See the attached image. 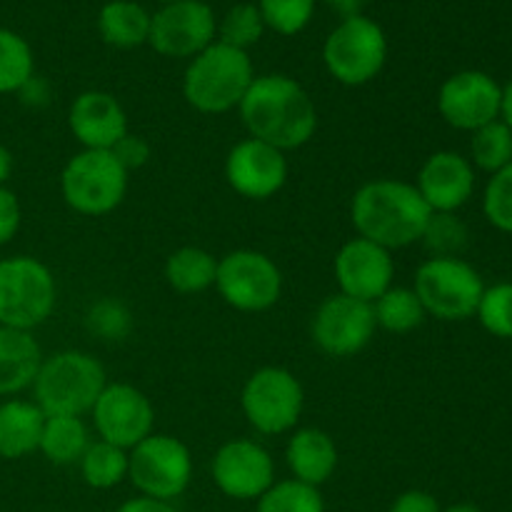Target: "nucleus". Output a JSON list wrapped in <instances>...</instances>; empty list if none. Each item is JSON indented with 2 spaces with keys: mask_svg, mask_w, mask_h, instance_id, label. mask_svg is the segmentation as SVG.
I'll return each mask as SVG.
<instances>
[{
  "mask_svg": "<svg viewBox=\"0 0 512 512\" xmlns=\"http://www.w3.org/2000/svg\"><path fill=\"white\" fill-rule=\"evenodd\" d=\"M250 138H258L273 148L298 150L315 138L318 108L308 90L283 73L255 75L238 105Z\"/></svg>",
  "mask_w": 512,
  "mask_h": 512,
  "instance_id": "obj_1",
  "label": "nucleus"
},
{
  "mask_svg": "<svg viewBox=\"0 0 512 512\" xmlns=\"http://www.w3.org/2000/svg\"><path fill=\"white\" fill-rule=\"evenodd\" d=\"M433 210L413 183L375 178L360 185L350 200V220L360 238L388 248L390 253L420 243Z\"/></svg>",
  "mask_w": 512,
  "mask_h": 512,
  "instance_id": "obj_2",
  "label": "nucleus"
},
{
  "mask_svg": "<svg viewBox=\"0 0 512 512\" xmlns=\"http://www.w3.org/2000/svg\"><path fill=\"white\" fill-rule=\"evenodd\" d=\"M253 80L250 55L215 40L203 53L190 58L183 75V95L198 113L223 115L238 110Z\"/></svg>",
  "mask_w": 512,
  "mask_h": 512,
  "instance_id": "obj_3",
  "label": "nucleus"
},
{
  "mask_svg": "<svg viewBox=\"0 0 512 512\" xmlns=\"http://www.w3.org/2000/svg\"><path fill=\"white\" fill-rule=\"evenodd\" d=\"M108 385L105 368L83 350H60L43 358L33 380V403L45 415H78L90 413Z\"/></svg>",
  "mask_w": 512,
  "mask_h": 512,
  "instance_id": "obj_4",
  "label": "nucleus"
},
{
  "mask_svg": "<svg viewBox=\"0 0 512 512\" xmlns=\"http://www.w3.org/2000/svg\"><path fill=\"white\" fill-rule=\"evenodd\" d=\"M388 35L368 15H345L323 43V63L330 78L348 88L368 85L383 73Z\"/></svg>",
  "mask_w": 512,
  "mask_h": 512,
  "instance_id": "obj_5",
  "label": "nucleus"
},
{
  "mask_svg": "<svg viewBox=\"0 0 512 512\" xmlns=\"http://www.w3.org/2000/svg\"><path fill=\"white\" fill-rule=\"evenodd\" d=\"M58 303L55 275L33 255L0 260V325L30 330L43 325Z\"/></svg>",
  "mask_w": 512,
  "mask_h": 512,
  "instance_id": "obj_6",
  "label": "nucleus"
},
{
  "mask_svg": "<svg viewBox=\"0 0 512 512\" xmlns=\"http://www.w3.org/2000/svg\"><path fill=\"white\" fill-rule=\"evenodd\" d=\"M128 175L110 150H80L60 173V193L78 215L103 218L128 195Z\"/></svg>",
  "mask_w": 512,
  "mask_h": 512,
  "instance_id": "obj_7",
  "label": "nucleus"
},
{
  "mask_svg": "<svg viewBox=\"0 0 512 512\" xmlns=\"http://www.w3.org/2000/svg\"><path fill=\"white\" fill-rule=\"evenodd\" d=\"M413 290L425 313L445 323H458L473 318L485 283L463 258H428L415 273Z\"/></svg>",
  "mask_w": 512,
  "mask_h": 512,
  "instance_id": "obj_8",
  "label": "nucleus"
},
{
  "mask_svg": "<svg viewBox=\"0 0 512 512\" xmlns=\"http://www.w3.org/2000/svg\"><path fill=\"white\" fill-rule=\"evenodd\" d=\"M240 408L255 433H293L305 408V390L288 368L265 365L245 380Z\"/></svg>",
  "mask_w": 512,
  "mask_h": 512,
  "instance_id": "obj_9",
  "label": "nucleus"
},
{
  "mask_svg": "<svg viewBox=\"0 0 512 512\" xmlns=\"http://www.w3.org/2000/svg\"><path fill=\"white\" fill-rule=\"evenodd\" d=\"M128 478L140 495L155 500L180 498L193 480V455L180 438L153 433L128 450Z\"/></svg>",
  "mask_w": 512,
  "mask_h": 512,
  "instance_id": "obj_10",
  "label": "nucleus"
},
{
  "mask_svg": "<svg viewBox=\"0 0 512 512\" xmlns=\"http://www.w3.org/2000/svg\"><path fill=\"white\" fill-rule=\"evenodd\" d=\"M213 288L240 313H265L283 295V273L270 255L240 248L218 260Z\"/></svg>",
  "mask_w": 512,
  "mask_h": 512,
  "instance_id": "obj_11",
  "label": "nucleus"
},
{
  "mask_svg": "<svg viewBox=\"0 0 512 512\" xmlns=\"http://www.w3.org/2000/svg\"><path fill=\"white\" fill-rule=\"evenodd\" d=\"M218 40V20L203 0L160 5L150 15L148 45L163 58H195Z\"/></svg>",
  "mask_w": 512,
  "mask_h": 512,
  "instance_id": "obj_12",
  "label": "nucleus"
},
{
  "mask_svg": "<svg viewBox=\"0 0 512 512\" xmlns=\"http://www.w3.org/2000/svg\"><path fill=\"white\" fill-rule=\"evenodd\" d=\"M375 330L378 325H375L373 305L343 293L325 298L310 320V338L315 348L330 358H353L363 353Z\"/></svg>",
  "mask_w": 512,
  "mask_h": 512,
  "instance_id": "obj_13",
  "label": "nucleus"
},
{
  "mask_svg": "<svg viewBox=\"0 0 512 512\" xmlns=\"http://www.w3.org/2000/svg\"><path fill=\"white\" fill-rule=\"evenodd\" d=\"M90 415L98 438L123 450H133L155 433L153 403L143 390L128 383L105 385Z\"/></svg>",
  "mask_w": 512,
  "mask_h": 512,
  "instance_id": "obj_14",
  "label": "nucleus"
},
{
  "mask_svg": "<svg viewBox=\"0 0 512 512\" xmlns=\"http://www.w3.org/2000/svg\"><path fill=\"white\" fill-rule=\"evenodd\" d=\"M500 108L503 85L483 70H460L438 90V113L445 123L468 133L500 120Z\"/></svg>",
  "mask_w": 512,
  "mask_h": 512,
  "instance_id": "obj_15",
  "label": "nucleus"
},
{
  "mask_svg": "<svg viewBox=\"0 0 512 512\" xmlns=\"http://www.w3.org/2000/svg\"><path fill=\"white\" fill-rule=\"evenodd\" d=\"M213 483L233 500H258L275 483V463L268 448L255 440H228L215 453Z\"/></svg>",
  "mask_w": 512,
  "mask_h": 512,
  "instance_id": "obj_16",
  "label": "nucleus"
},
{
  "mask_svg": "<svg viewBox=\"0 0 512 512\" xmlns=\"http://www.w3.org/2000/svg\"><path fill=\"white\" fill-rule=\"evenodd\" d=\"M225 180L240 198L270 200L288 180V158L283 150L248 135L230 148L225 158Z\"/></svg>",
  "mask_w": 512,
  "mask_h": 512,
  "instance_id": "obj_17",
  "label": "nucleus"
},
{
  "mask_svg": "<svg viewBox=\"0 0 512 512\" xmlns=\"http://www.w3.org/2000/svg\"><path fill=\"white\" fill-rule=\"evenodd\" d=\"M333 273L340 293L373 305L388 288H393L395 260L388 248L353 238L340 245L333 260Z\"/></svg>",
  "mask_w": 512,
  "mask_h": 512,
  "instance_id": "obj_18",
  "label": "nucleus"
},
{
  "mask_svg": "<svg viewBox=\"0 0 512 512\" xmlns=\"http://www.w3.org/2000/svg\"><path fill=\"white\" fill-rule=\"evenodd\" d=\"M413 185L433 213H458L475 193V168L463 153L438 150L425 158Z\"/></svg>",
  "mask_w": 512,
  "mask_h": 512,
  "instance_id": "obj_19",
  "label": "nucleus"
},
{
  "mask_svg": "<svg viewBox=\"0 0 512 512\" xmlns=\"http://www.w3.org/2000/svg\"><path fill=\"white\" fill-rule=\"evenodd\" d=\"M68 128L83 150H113L130 133L128 113L105 90H85L70 103Z\"/></svg>",
  "mask_w": 512,
  "mask_h": 512,
  "instance_id": "obj_20",
  "label": "nucleus"
},
{
  "mask_svg": "<svg viewBox=\"0 0 512 512\" xmlns=\"http://www.w3.org/2000/svg\"><path fill=\"white\" fill-rule=\"evenodd\" d=\"M285 463L293 480L320 488L338 470V445L320 428L293 430L285 445Z\"/></svg>",
  "mask_w": 512,
  "mask_h": 512,
  "instance_id": "obj_21",
  "label": "nucleus"
},
{
  "mask_svg": "<svg viewBox=\"0 0 512 512\" xmlns=\"http://www.w3.org/2000/svg\"><path fill=\"white\" fill-rule=\"evenodd\" d=\"M43 363V350L30 330L0 325V398H10L33 388Z\"/></svg>",
  "mask_w": 512,
  "mask_h": 512,
  "instance_id": "obj_22",
  "label": "nucleus"
},
{
  "mask_svg": "<svg viewBox=\"0 0 512 512\" xmlns=\"http://www.w3.org/2000/svg\"><path fill=\"white\" fill-rule=\"evenodd\" d=\"M45 413L33 400H5L0 403V458L20 460L40 448Z\"/></svg>",
  "mask_w": 512,
  "mask_h": 512,
  "instance_id": "obj_23",
  "label": "nucleus"
},
{
  "mask_svg": "<svg viewBox=\"0 0 512 512\" xmlns=\"http://www.w3.org/2000/svg\"><path fill=\"white\" fill-rule=\"evenodd\" d=\"M98 33L113 48H140L150 38V13L135 0H110L98 13Z\"/></svg>",
  "mask_w": 512,
  "mask_h": 512,
  "instance_id": "obj_24",
  "label": "nucleus"
},
{
  "mask_svg": "<svg viewBox=\"0 0 512 512\" xmlns=\"http://www.w3.org/2000/svg\"><path fill=\"white\" fill-rule=\"evenodd\" d=\"M90 430L78 415H45L43 435H40L38 453L45 455L53 465H75L80 463L88 450Z\"/></svg>",
  "mask_w": 512,
  "mask_h": 512,
  "instance_id": "obj_25",
  "label": "nucleus"
},
{
  "mask_svg": "<svg viewBox=\"0 0 512 512\" xmlns=\"http://www.w3.org/2000/svg\"><path fill=\"white\" fill-rule=\"evenodd\" d=\"M215 273H218V258L198 245L173 250L165 260V280L180 295H198L213 288Z\"/></svg>",
  "mask_w": 512,
  "mask_h": 512,
  "instance_id": "obj_26",
  "label": "nucleus"
},
{
  "mask_svg": "<svg viewBox=\"0 0 512 512\" xmlns=\"http://www.w3.org/2000/svg\"><path fill=\"white\" fill-rule=\"evenodd\" d=\"M375 325L388 333L405 335L418 330L425 323L428 313H425L423 303L415 295L413 288H403V285H393L385 290L378 300L373 303Z\"/></svg>",
  "mask_w": 512,
  "mask_h": 512,
  "instance_id": "obj_27",
  "label": "nucleus"
},
{
  "mask_svg": "<svg viewBox=\"0 0 512 512\" xmlns=\"http://www.w3.org/2000/svg\"><path fill=\"white\" fill-rule=\"evenodd\" d=\"M78 465L85 485L95 490H110L128 478L130 458L128 450L98 438L88 445Z\"/></svg>",
  "mask_w": 512,
  "mask_h": 512,
  "instance_id": "obj_28",
  "label": "nucleus"
},
{
  "mask_svg": "<svg viewBox=\"0 0 512 512\" xmlns=\"http://www.w3.org/2000/svg\"><path fill=\"white\" fill-rule=\"evenodd\" d=\"M35 75L33 48L15 30L0 28V95L20 93Z\"/></svg>",
  "mask_w": 512,
  "mask_h": 512,
  "instance_id": "obj_29",
  "label": "nucleus"
},
{
  "mask_svg": "<svg viewBox=\"0 0 512 512\" xmlns=\"http://www.w3.org/2000/svg\"><path fill=\"white\" fill-rule=\"evenodd\" d=\"M470 163L485 173H498L512 163V130L503 120L483 125L470 138Z\"/></svg>",
  "mask_w": 512,
  "mask_h": 512,
  "instance_id": "obj_30",
  "label": "nucleus"
},
{
  "mask_svg": "<svg viewBox=\"0 0 512 512\" xmlns=\"http://www.w3.org/2000/svg\"><path fill=\"white\" fill-rule=\"evenodd\" d=\"M255 512H325V500L318 488L290 478L270 485L258 498Z\"/></svg>",
  "mask_w": 512,
  "mask_h": 512,
  "instance_id": "obj_31",
  "label": "nucleus"
},
{
  "mask_svg": "<svg viewBox=\"0 0 512 512\" xmlns=\"http://www.w3.org/2000/svg\"><path fill=\"white\" fill-rule=\"evenodd\" d=\"M468 238V225L458 218V213H433L420 243L433 258H460V253L468 248Z\"/></svg>",
  "mask_w": 512,
  "mask_h": 512,
  "instance_id": "obj_32",
  "label": "nucleus"
},
{
  "mask_svg": "<svg viewBox=\"0 0 512 512\" xmlns=\"http://www.w3.org/2000/svg\"><path fill=\"white\" fill-rule=\"evenodd\" d=\"M263 15H260L258 5L255 3H238L225 13V18L218 23V40L220 43L230 45L248 53L255 43H260L265 33Z\"/></svg>",
  "mask_w": 512,
  "mask_h": 512,
  "instance_id": "obj_33",
  "label": "nucleus"
},
{
  "mask_svg": "<svg viewBox=\"0 0 512 512\" xmlns=\"http://www.w3.org/2000/svg\"><path fill=\"white\" fill-rule=\"evenodd\" d=\"M85 325H88L90 333L95 338H100L103 343H120L130 335L133 330V313L128 310V305L120 303L115 298H100L98 303H93L85 315Z\"/></svg>",
  "mask_w": 512,
  "mask_h": 512,
  "instance_id": "obj_34",
  "label": "nucleus"
},
{
  "mask_svg": "<svg viewBox=\"0 0 512 512\" xmlns=\"http://www.w3.org/2000/svg\"><path fill=\"white\" fill-rule=\"evenodd\" d=\"M265 28L278 35H298L310 25L315 15V0H258Z\"/></svg>",
  "mask_w": 512,
  "mask_h": 512,
  "instance_id": "obj_35",
  "label": "nucleus"
},
{
  "mask_svg": "<svg viewBox=\"0 0 512 512\" xmlns=\"http://www.w3.org/2000/svg\"><path fill=\"white\" fill-rule=\"evenodd\" d=\"M475 318L495 338L512 340V283H495L485 288Z\"/></svg>",
  "mask_w": 512,
  "mask_h": 512,
  "instance_id": "obj_36",
  "label": "nucleus"
},
{
  "mask_svg": "<svg viewBox=\"0 0 512 512\" xmlns=\"http://www.w3.org/2000/svg\"><path fill=\"white\" fill-rule=\"evenodd\" d=\"M483 213L493 228L512 235V163L490 175L483 195Z\"/></svg>",
  "mask_w": 512,
  "mask_h": 512,
  "instance_id": "obj_37",
  "label": "nucleus"
},
{
  "mask_svg": "<svg viewBox=\"0 0 512 512\" xmlns=\"http://www.w3.org/2000/svg\"><path fill=\"white\" fill-rule=\"evenodd\" d=\"M23 223V210L20 200L8 185H0V245H8L18 235Z\"/></svg>",
  "mask_w": 512,
  "mask_h": 512,
  "instance_id": "obj_38",
  "label": "nucleus"
},
{
  "mask_svg": "<svg viewBox=\"0 0 512 512\" xmlns=\"http://www.w3.org/2000/svg\"><path fill=\"white\" fill-rule=\"evenodd\" d=\"M110 153H113L115 158H118V163L130 173V170H138L148 163L150 143L145 138H140V135L128 133L113 150H110Z\"/></svg>",
  "mask_w": 512,
  "mask_h": 512,
  "instance_id": "obj_39",
  "label": "nucleus"
},
{
  "mask_svg": "<svg viewBox=\"0 0 512 512\" xmlns=\"http://www.w3.org/2000/svg\"><path fill=\"white\" fill-rule=\"evenodd\" d=\"M390 512H443V508L435 495L425 493V490H405L390 505Z\"/></svg>",
  "mask_w": 512,
  "mask_h": 512,
  "instance_id": "obj_40",
  "label": "nucleus"
},
{
  "mask_svg": "<svg viewBox=\"0 0 512 512\" xmlns=\"http://www.w3.org/2000/svg\"><path fill=\"white\" fill-rule=\"evenodd\" d=\"M118 512H178L170 503L155 498H145V495H138V498H130L120 505Z\"/></svg>",
  "mask_w": 512,
  "mask_h": 512,
  "instance_id": "obj_41",
  "label": "nucleus"
},
{
  "mask_svg": "<svg viewBox=\"0 0 512 512\" xmlns=\"http://www.w3.org/2000/svg\"><path fill=\"white\" fill-rule=\"evenodd\" d=\"M20 95H23V100L28 105H45L50 100V88H48V83H45V80H40V78H30L28 83L23 85V88H20Z\"/></svg>",
  "mask_w": 512,
  "mask_h": 512,
  "instance_id": "obj_42",
  "label": "nucleus"
},
{
  "mask_svg": "<svg viewBox=\"0 0 512 512\" xmlns=\"http://www.w3.org/2000/svg\"><path fill=\"white\" fill-rule=\"evenodd\" d=\"M10 173H13V153L5 145H0V185L8 183Z\"/></svg>",
  "mask_w": 512,
  "mask_h": 512,
  "instance_id": "obj_43",
  "label": "nucleus"
},
{
  "mask_svg": "<svg viewBox=\"0 0 512 512\" xmlns=\"http://www.w3.org/2000/svg\"><path fill=\"white\" fill-rule=\"evenodd\" d=\"M500 120L512 130V80L503 88V108H500Z\"/></svg>",
  "mask_w": 512,
  "mask_h": 512,
  "instance_id": "obj_44",
  "label": "nucleus"
},
{
  "mask_svg": "<svg viewBox=\"0 0 512 512\" xmlns=\"http://www.w3.org/2000/svg\"><path fill=\"white\" fill-rule=\"evenodd\" d=\"M325 3L333 5V8H338V10H343V13L353 15V13H358L360 5L368 3V0H325Z\"/></svg>",
  "mask_w": 512,
  "mask_h": 512,
  "instance_id": "obj_45",
  "label": "nucleus"
},
{
  "mask_svg": "<svg viewBox=\"0 0 512 512\" xmlns=\"http://www.w3.org/2000/svg\"><path fill=\"white\" fill-rule=\"evenodd\" d=\"M443 512H483L478 508V505H470V503H458V505H450L448 510Z\"/></svg>",
  "mask_w": 512,
  "mask_h": 512,
  "instance_id": "obj_46",
  "label": "nucleus"
},
{
  "mask_svg": "<svg viewBox=\"0 0 512 512\" xmlns=\"http://www.w3.org/2000/svg\"><path fill=\"white\" fill-rule=\"evenodd\" d=\"M160 5H168V3H178V0H158Z\"/></svg>",
  "mask_w": 512,
  "mask_h": 512,
  "instance_id": "obj_47",
  "label": "nucleus"
}]
</instances>
